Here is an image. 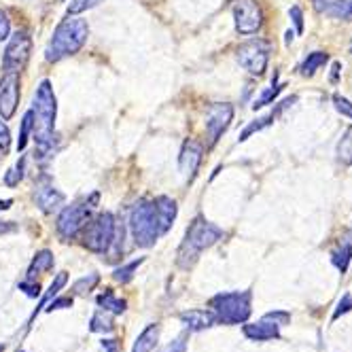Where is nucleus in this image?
Returning <instances> with one entry per match:
<instances>
[{
    "label": "nucleus",
    "mask_w": 352,
    "mask_h": 352,
    "mask_svg": "<svg viewBox=\"0 0 352 352\" xmlns=\"http://www.w3.org/2000/svg\"><path fill=\"white\" fill-rule=\"evenodd\" d=\"M160 352H187V333L179 336L174 342H170L166 348H162Z\"/></svg>",
    "instance_id": "obj_35"
},
{
    "label": "nucleus",
    "mask_w": 352,
    "mask_h": 352,
    "mask_svg": "<svg viewBox=\"0 0 352 352\" xmlns=\"http://www.w3.org/2000/svg\"><path fill=\"white\" fill-rule=\"evenodd\" d=\"M19 291H23L28 297H41V285L34 283V280H30V278L19 283Z\"/></svg>",
    "instance_id": "obj_37"
},
{
    "label": "nucleus",
    "mask_w": 352,
    "mask_h": 352,
    "mask_svg": "<svg viewBox=\"0 0 352 352\" xmlns=\"http://www.w3.org/2000/svg\"><path fill=\"white\" fill-rule=\"evenodd\" d=\"M32 125H34V121H32V111H28L26 115H23L21 125H19V138H17V151H19V153H21L23 148H26V144H28V140H30Z\"/></svg>",
    "instance_id": "obj_28"
},
{
    "label": "nucleus",
    "mask_w": 352,
    "mask_h": 352,
    "mask_svg": "<svg viewBox=\"0 0 352 352\" xmlns=\"http://www.w3.org/2000/svg\"><path fill=\"white\" fill-rule=\"evenodd\" d=\"M11 36V21L7 17V13L0 9V43L7 41Z\"/></svg>",
    "instance_id": "obj_38"
},
{
    "label": "nucleus",
    "mask_w": 352,
    "mask_h": 352,
    "mask_svg": "<svg viewBox=\"0 0 352 352\" xmlns=\"http://www.w3.org/2000/svg\"><path fill=\"white\" fill-rule=\"evenodd\" d=\"M234 19H236V30L244 36L257 34L263 26V13L259 3H255V0H236Z\"/></svg>",
    "instance_id": "obj_10"
},
{
    "label": "nucleus",
    "mask_w": 352,
    "mask_h": 352,
    "mask_svg": "<svg viewBox=\"0 0 352 352\" xmlns=\"http://www.w3.org/2000/svg\"><path fill=\"white\" fill-rule=\"evenodd\" d=\"M32 38L26 32H15L9 36V45L3 54V72H21L30 60Z\"/></svg>",
    "instance_id": "obj_9"
},
{
    "label": "nucleus",
    "mask_w": 352,
    "mask_h": 352,
    "mask_svg": "<svg viewBox=\"0 0 352 352\" xmlns=\"http://www.w3.org/2000/svg\"><path fill=\"white\" fill-rule=\"evenodd\" d=\"M13 232H17V223H13V221H0V236L13 234Z\"/></svg>",
    "instance_id": "obj_43"
},
{
    "label": "nucleus",
    "mask_w": 352,
    "mask_h": 352,
    "mask_svg": "<svg viewBox=\"0 0 352 352\" xmlns=\"http://www.w3.org/2000/svg\"><path fill=\"white\" fill-rule=\"evenodd\" d=\"M340 70H342V64H340V62H336V64H333V72H331V83H338Z\"/></svg>",
    "instance_id": "obj_44"
},
{
    "label": "nucleus",
    "mask_w": 352,
    "mask_h": 352,
    "mask_svg": "<svg viewBox=\"0 0 352 352\" xmlns=\"http://www.w3.org/2000/svg\"><path fill=\"white\" fill-rule=\"evenodd\" d=\"M270 52L272 45L263 38H253L246 41L244 45L238 47V62L242 68H246L250 74H263L267 68V60H270Z\"/></svg>",
    "instance_id": "obj_8"
},
{
    "label": "nucleus",
    "mask_w": 352,
    "mask_h": 352,
    "mask_svg": "<svg viewBox=\"0 0 352 352\" xmlns=\"http://www.w3.org/2000/svg\"><path fill=\"white\" fill-rule=\"evenodd\" d=\"M202 155H204V146L199 144L197 140H187L181 148V155H179V166L181 172L185 174L187 181H193L197 168L202 164Z\"/></svg>",
    "instance_id": "obj_15"
},
{
    "label": "nucleus",
    "mask_w": 352,
    "mask_h": 352,
    "mask_svg": "<svg viewBox=\"0 0 352 352\" xmlns=\"http://www.w3.org/2000/svg\"><path fill=\"white\" fill-rule=\"evenodd\" d=\"M100 3H104V0H72L70 7H68V15H79V13H85L94 7H98Z\"/></svg>",
    "instance_id": "obj_31"
},
{
    "label": "nucleus",
    "mask_w": 352,
    "mask_h": 352,
    "mask_svg": "<svg viewBox=\"0 0 352 352\" xmlns=\"http://www.w3.org/2000/svg\"><path fill=\"white\" fill-rule=\"evenodd\" d=\"M87 36H89L87 21L77 15H68V19H64L56 28L52 41L47 45L45 52L47 62H60L68 56L79 54L83 45L87 43Z\"/></svg>",
    "instance_id": "obj_3"
},
{
    "label": "nucleus",
    "mask_w": 352,
    "mask_h": 352,
    "mask_svg": "<svg viewBox=\"0 0 352 352\" xmlns=\"http://www.w3.org/2000/svg\"><path fill=\"white\" fill-rule=\"evenodd\" d=\"M54 263H56V259H54V253H52V250H47V248L38 250V253L34 255V259H32V263H30V267H28V278L34 280V276H36V274L52 272V270H54Z\"/></svg>",
    "instance_id": "obj_20"
},
{
    "label": "nucleus",
    "mask_w": 352,
    "mask_h": 352,
    "mask_svg": "<svg viewBox=\"0 0 352 352\" xmlns=\"http://www.w3.org/2000/svg\"><path fill=\"white\" fill-rule=\"evenodd\" d=\"M283 91V85H278V83H272V87L270 89H265L257 100H255V104H253V109L257 111V109H263L265 104H270L272 100H276L278 98V94Z\"/></svg>",
    "instance_id": "obj_30"
},
{
    "label": "nucleus",
    "mask_w": 352,
    "mask_h": 352,
    "mask_svg": "<svg viewBox=\"0 0 352 352\" xmlns=\"http://www.w3.org/2000/svg\"><path fill=\"white\" fill-rule=\"evenodd\" d=\"M96 301H98V306H100V308L107 310V312H111V314H115V316L123 314L125 308H128V304H125V299H119L111 289H107L104 293H100V295L96 297Z\"/></svg>",
    "instance_id": "obj_21"
},
{
    "label": "nucleus",
    "mask_w": 352,
    "mask_h": 352,
    "mask_svg": "<svg viewBox=\"0 0 352 352\" xmlns=\"http://www.w3.org/2000/svg\"><path fill=\"white\" fill-rule=\"evenodd\" d=\"M348 312H352V293H344V295H342V299H340V304H338V308H336L331 320H338L340 316H344V314H348Z\"/></svg>",
    "instance_id": "obj_34"
},
{
    "label": "nucleus",
    "mask_w": 352,
    "mask_h": 352,
    "mask_svg": "<svg viewBox=\"0 0 352 352\" xmlns=\"http://www.w3.org/2000/svg\"><path fill=\"white\" fill-rule=\"evenodd\" d=\"M267 316L272 318V320H276L280 327L283 324H287L289 320H291V314L289 312H283V310H276V312H267Z\"/></svg>",
    "instance_id": "obj_42"
},
{
    "label": "nucleus",
    "mask_w": 352,
    "mask_h": 352,
    "mask_svg": "<svg viewBox=\"0 0 352 352\" xmlns=\"http://www.w3.org/2000/svg\"><path fill=\"white\" fill-rule=\"evenodd\" d=\"M223 238V230H219L217 225H212L210 221H206L204 217L193 219V223L187 228V234L179 246V255H176V263L183 270H189L197 257L208 250L210 246H214L219 240Z\"/></svg>",
    "instance_id": "obj_4"
},
{
    "label": "nucleus",
    "mask_w": 352,
    "mask_h": 352,
    "mask_svg": "<svg viewBox=\"0 0 352 352\" xmlns=\"http://www.w3.org/2000/svg\"><path fill=\"white\" fill-rule=\"evenodd\" d=\"M327 60H329V56L327 54H322V52H314V54H310L306 60H304V64H301V74L304 77H312V74L320 68V66H324L327 64Z\"/></svg>",
    "instance_id": "obj_26"
},
{
    "label": "nucleus",
    "mask_w": 352,
    "mask_h": 352,
    "mask_svg": "<svg viewBox=\"0 0 352 352\" xmlns=\"http://www.w3.org/2000/svg\"><path fill=\"white\" fill-rule=\"evenodd\" d=\"M179 318L189 333L204 331V329H210V327L217 324V316L212 310H185L179 314Z\"/></svg>",
    "instance_id": "obj_16"
},
{
    "label": "nucleus",
    "mask_w": 352,
    "mask_h": 352,
    "mask_svg": "<svg viewBox=\"0 0 352 352\" xmlns=\"http://www.w3.org/2000/svg\"><path fill=\"white\" fill-rule=\"evenodd\" d=\"M74 299L70 295H64V297H54L49 304L45 306V312H54V310H64V308H72Z\"/></svg>",
    "instance_id": "obj_33"
},
{
    "label": "nucleus",
    "mask_w": 352,
    "mask_h": 352,
    "mask_svg": "<svg viewBox=\"0 0 352 352\" xmlns=\"http://www.w3.org/2000/svg\"><path fill=\"white\" fill-rule=\"evenodd\" d=\"M242 333L250 342H270V340H280V324L272 320L267 314L259 322H248L242 327Z\"/></svg>",
    "instance_id": "obj_14"
},
{
    "label": "nucleus",
    "mask_w": 352,
    "mask_h": 352,
    "mask_svg": "<svg viewBox=\"0 0 352 352\" xmlns=\"http://www.w3.org/2000/svg\"><path fill=\"white\" fill-rule=\"evenodd\" d=\"M115 228H117V223L111 212H100V214L91 217L81 232L83 246L96 255L109 253L113 238H115Z\"/></svg>",
    "instance_id": "obj_6"
},
{
    "label": "nucleus",
    "mask_w": 352,
    "mask_h": 352,
    "mask_svg": "<svg viewBox=\"0 0 352 352\" xmlns=\"http://www.w3.org/2000/svg\"><path fill=\"white\" fill-rule=\"evenodd\" d=\"M314 3H316V9H318V11H322V9H324V5H327V0H314Z\"/></svg>",
    "instance_id": "obj_46"
},
{
    "label": "nucleus",
    "mask_w": 352,
    "mask_h": 352,
    "mask_svg": "<svg viewBox=\"0 0 352 352\" xmlns=\"http://www.w3.org/2000/svg\"><path fill=\"white\" fill-rule=\"evenodd\" d=\"M56 117H58V100L54 94V85L47 79L41 81L34 94L32 107V134L36 142V151L41 157H47L54 151L56 142Z\"/></svg>",
    "instance_id": "obj_2"
},
{
    "label": "nucleus",
    "mask_w": 352,
    "mask_h": 352,
    "mask_svg": "<svg viewBox=\"0 0 352 352\" xmlns=\"http://www.w3.org/2000/svg\"><path fill=\"white\" fill-rule=\"evenodd\" d=\"M0 352H5V344H0Z\"/></svg>",
    "instance_id": "obj_47"
},
{
    "label": "nucleus",
    "mask_w": 352,
    "mask_h": 352,
    "mask_svg": "<svg viewBox=\"0 0 352 352\" xmlns=\"http://www.w3.org/2000/svg\"><path fill=\"white\" fill-rule=\"evenodd\" d=\"M13 204V199H0V210H9Z\"/></svg>",
    "instance_id": "obj_45"
},
{
    "label": "nucleus",
    "mask_w": 352,
    "mask_h": 352,
    "mask_svg": "<svg viewBox=\"0 0 352 352\" xmlns=\"http://www.w3.org/2000/svg\"><path fill=\"white\" fill-rule=\"evenodd\" d=\"M21 179H23V160H19V164L5 174V185L7 187H17L21 183Z\"/></svg>",
    "instance_id": "obj_32"
},
{
    "label": "nucleus",
    "mask_w": 352,
    "mask_h": 352,
    "mask_svg": "<svg viewBox=\"0 0 352 352\" xmlns=\"http://www.w3.org/2000/svg\"><path fill=\"white\" fill-rule=\"evenodd\" d=\"M350 54H352V41H350Z\"/></svg>",
    "instance_id": "obj_48"
},
{
    "label": "nucleus",
    "mask_w": 352,
    "mask_h": 352,
    "mask_svg": "<svg viewBox=\"0 0 352 352\" xmlns=\"http://www.w3.org/2000/svg\"><path fill=\"white\" fill-rule=\"evenodd\" d=\"M289 15H291L293 23L297 26V32H299V34L304 32V13H301V9H299V7H291Z\"/></svg>",
    "instance_id": "obj_40"
},
{
    "label": "nucleus",
    "mask_w": 352,
    "mask_h": 352,
    "mask_svg": "<svg viewBox=\"0 0 352 352\" xmlns=\"http://www.w3.org/2000/svg\"><path fill=\"white\" fill-rule=\"evenodd\" d=\"M11 146V132L7 128L5 121H0V148H3V153H7Z\"/></svg>",
    "instance_id": "obj_39"
},
{
    "label": "nucleus",
    "mask_w": 352,
    "mask_h": 352,
    "mask_svg": "<svg viewBox=\"0 0 352 352\" xmlns=\"http://www.w3.org/2000/svg\"><path fill=\"white\" fill-rule=\"evenodd\" d=\"M19 104V72H3L0 79V117L9 121Z\"/></svg>",
    "instance_id": "obj_11"
},
{
    "label": "nucleus",
    "mask_w": 352,
    "mask_h": 352,
    "mask_svg": "<svg viewBox=\"0 0 352 352\" xmlns=\"http://www.w3.org/2000/svg\"><path fill=\"white\" fill-rule=\"evenodd\" d=\"M333 104H336V109H338L344 117L352 119V102H350V100H346V98H342V96H333Z\"/></svg>",
    "instance_id": "obj_36"
},
{
    "label": "nucleus",
    "mask_w": 352,
    "mask_h": 352,
    "mask_svg": "<svg viewBox=\"0 0 352 352\" xmlns=\"http://www.w3.org/2000/svg\"><path fill=\"white\" fill-rule=\"evenodd\" d=\"M295 102V98H289V100H285V102L278 107V111H276V113H270V115H265V117H261V119H257V121H253V123H250V125H246V128L242 130V134H240V142H244V140H248L250 136H253V134H257V132H261L263 128H267V125L276 119V115H278L283 109H287L289 104H293Z\"/></svg>",
    "instance_id": "obj_19"
},
{
    "label": "nucleus",
    "mask_w": 352,
    "mask_h": 352,
    "mask_svg": "<svg viewBox=\"0 0 352 352\" xmlns=\"http://www.w3.org/2000/svg\"><path fill=\"white\" fill-rule=\"evenodd\" d=\"M100 346L104 348V352H121V344H119L117 338H102Z\"/></svg>",
    "instance_id": "obj_41"
},
{
    "label": "nucleus",
    "mask_w": 352,
    "mask_h": 352,
    "mask_svg": "<svg viewBox=\"0 0 352 352\" xmlns=\"http://www.w3.org/2000/svg\"><path fill=\"white\" fill-rule=\"evenodd\" d=\"M210 310L214 312L217 322L242 324L253 314V293L250 291L219 293L210 299Z\"/></svg>",
    "instance_id": "obj_5"
},
{
    "label": "nucleus",
    "mask_w": 352,
    "mask_h": 352,
    "mask_svg": "<svg viewBox=\"0 0 352 352\" xmlns=\"http://www.w3.org/2000/svg\"><path fill=\"white\" fill-rule=\"evenodd\" d=\"M89 331L91 333H111V331H115V322H113L111 312L98 310L89 320Z\"/></svg>",
    "instance_id": "obj_22"
},
{
    "label": "nucleus",
    "mask_w": 352,
    "mask_h": 352,
    "mask_svg": "<svg viewBox=\"0 0 352 352\" xmlns=\"http://www.w3.org/2000/svg\"><path fill=\"white\" fill-rule=\"evenodd\" d=\"M338 160L346 166H352V128H348L338 142Z\"/></svg>",
    "instance_id": "obj_27"
},
{
    "label": "nucleus",
    "mask_w": 352,
    "mask_h": 352,
    "mask_svg": "<svg viewBox=\"0 0 352 352\" xmlns=\"http://www.w3.org/2000/svg\"><path fill=\"white\" fill-rule=\"evenodd\" d=\"M100 283V276L98 274H89L85 278H79L77 283L72 285V293L74 295H87L89 291L96 289V285Z\"/></svg>",
    "instance_id": "obj_29"
},
{
    "label": "nucleus",
    "mask_w": 352,
    "mask_h": 352,
    "mask_svg": "<svg viewBox=\"0 0 352 352\" xmlns=\"http://www.w3.org/2000/svg\"><path fill=\"white\" fill-rule=\"evenodd\" d=\"M234 119V109L232 104H212L206 113V136H208V146H214L221 134L230 128Z\"/></svg>",
    "instance_id": "obj_12"
},
{
    "label": "nucleus",
    "mask_w": 352,
    "mask_h": 352,
    "mask_svg": "<svg viewBox=\"0 0 352 352\" xmlns=\"http://www.w3.org/2000/svg\"><path fill=\"white\" fill-rule=\"evenodd\" d=\"M98 204V193H94L89 199H83V202H77L72 206H66L60 217H58V223H56V230H58V236L62 240H74L83 228L87 225V221L91 219V210L94 206Z\"/></svg>",
    "instance_id": "obj_7"
},
{
    "label": "nucleus",
    "mask_w": 352,
    "mask_h": 352,
    "mask_svg": "<svg viewBox=\"0 0 352 352\" xmlns=\"http://www.w3.org/2000/svg\"><path fill=\"white\" fill-rule=\"evenodd\" d=\"M34 202H36V206H38L45 214H52V212H56L58 208L64 206L66 197H64L62 191H58L47 179H43V181L34 187Z\"/></svg>",
    "instance_id": "obj_13"
},
{
    "label": "nucleus",
    "mask_w": 352,
    "mask_h": 352,
    "mask_svg": "<svg viewBox=\"0 0 352 352\" xmlns=\"http://www.w3.org/2000/svg\"><path fill=\"white\" fill-rule=\"evenodd\" d=\"M160 331H162V327L157 322L148 324L146 329L136 338V342L132 346V352H153L157 342H160Z\"/></svg>",
    "instance_id": "obj_17"
},
{
    "label": "nucleus",
    "mask_w": 352,
    "mask_h": 352,
    "mask_svg": "<svg viewBox=\"0 0 352 352\" xmlns=\"http://www.w3.org/2000/svg\"><path fill=\"white\" fill-rule=\"evenodd\" d=\"M176 214H179V208H176V202L168 195L146 199V202L134 206L128 223L134 244L140 248L153 246L164 234L172 230Z\"/></svg>",
    "instance_id": "obj_1"
},
{
    "label": "nucleus",
    "mask_w": 352,
    "mask_h": 352,
    "mask_svg": "<svg viewBox=\"0 0 352 352\" xmlns=\"http://www.w3.org/2000/svg\"><path fill=\"white\" fill-rule=\"evenodd\" d=\"M142 263H144V257L134 259V261H130V263H125V265L117 267V270L113 272V278H115L117 283H121V285H128V283L134 278V274L138 272V267H140Z\"/></svg>",
    "instance_id": "obj_25"
},
{
    "label": "nucleus",
    "mask_w": 352,
    "mask_h": 352,
    "mask_svg": "<svg viewBox=\"0 0 352 352\" xmlns=\"http://www.w3.org/2000/svg\"><path fill=\"white\" fill-rule=\"evenodd\" d=\"M322 11H324L327 15L336 17V19L352 21V0H333V3L324 5Z\"/></svg>",
    "instance_id": "obj_23"
},
{
    "label": "nucleus",
    "mask_w": 352,
    "mask_h": 352,
    "mask_svg": "<svg viewBox=\"0 0 352 352\" xmlns=\"http://www.w3.org/2000/svg\"><path fill=\"white\" fill-rule=\"evenodd\" d=\"M350 259H352V242H344L338 250H333V255H331V263L342 272L346 274L348 267H350Z\"/></svg>",
    "instance_id": "obj_24"
},
{
    "label": "nucleus",
    "mask_w": 352,
    "mask_h": 352,
    "mask_svg": "<svg viewBox=\"0 0 352 352\" xmlns=\"http://www.w3.org/2000/svg\"><path fill=\"white\" fill-rule=\"evenodd\" d=\"M66 283H68V274H66V272H60V274L56 276V278H54V283L49 285L47 293L41 297V301H38V306L34 308V312L30 314V320H28L30 324H32V322H34V318H36V316H38V314L45 310V306L49 304V301H52V299H54V297H56V295H58V293H60V291L66 287Z\"/></svg>",
    "instance_id": "obj_18"
}]
</instances>
